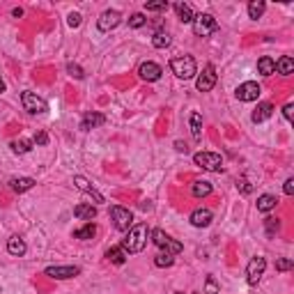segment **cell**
<instances>
[{
  "label": "cell",
  "mask_w": 294,
  "mask_h": 294,
  "mask_svg": "<svg viewBox=\"0 0 294 294\" xmlns=\"http://www.w3.org/2000/svg\"><path fill=\"white\" fill-rule=\"evenodd\" d=\"M152 230L147 228L145 223H138V225H131L127 232V237H124L122 241V248L127 253H140L142 248L147 246V239H150Z\"/></svg>",
  "instance_id": "1"
},
{
  "label": "cell",
  "mask_w": 294,
  "mask_h": 294,
  "mask_svg": "<svg viewBox=\"0 0 294 294\" xmlns=\"http://www.w3.org/2000/svg\"><path fill=\"white\" fill-rule=\"evenodd\" d=\"M170 69H173L175 76L184 78V81H188V78H193L198 74V64H195V60H193L191 55H179V58H173V60H170Z\"/></svg>",
  "instance_id": "2"
},
{
  "label": "cell",
  "mask_w": 294,
  "mask_h": 294,
  "mask_svg": "<svg viewBox=\"0 0 294 294\" xmlns=\"http://www.w3.org/2000/svg\"><path fill=\"white\" fill-rule=\"evenodd\" d=\"M193 161H195V165H200L202 170H209V173L223 170V156L216 152H198V154H193Z\"/></svg>",
  "instance_id": "3"
},
{
  "label": "cell",
  "mask_w": 294,
  "mask_h": 294,
  "mask_svg": "<svg viewBox=\"0 0 294 294\" xmlns=\"http://www.w3.org/2000/svg\"><path fill=\"white\" fill-rule=\"evenodd\" d=\"M152 237V241L156 243V246L161 248L163 253H170V255H177V253H182L184 251V246L179 241H175L173 237H170L165 230H154V232L150 234Z\"/></svg>",
  "instance_id": "4"
},
{
  "label": "cell",
  "mask_w": 294,
  "mask_h": 294,
  "mask_svg": "<svg viewBox=\"0 0 294 294\" xmlns=\"http://www.w3.org/2000/svg\"><path fill=\"white\" fill-rule=\"evenodd\" d=\"M216 30H218V23H216V18L211 14H195L193 16V32L198 37H209Z\"/></svg>",
  "instance_id": "5"
},
{
  "label": "cell",
  "mask_w": 294,
  "mask_h": 294,
  "mask_svg": "<svg viewBox=\"0 0 294 294\" xmlns=\"http://www.w3.org/2000/svg\"><path fill=\"white\" fill-rule=\"evenodd\" d=\"M21 104H23V108H26L30 115H41V113H46V110H48V104H46V101L41 99L37 92H23V94H21Z\"/></svg>",
  "instance_id": "6"
},
{
  "label": "cell",
  "mask_w": 294,
  "mask_h": 294,
  "mask_svg": "<svg viewBox=\"0 0 294 294\" xmlns=\"http://www.w3.org/2000/svg\"><path fill=\"white\" fill-rule=\"evenodd\" d=\"M110 216H113V225L119 230V232H129V228L133 225V214L127 209V207L113 205L110 207Z\"/></svg>",
  "instance_id": "7"
},
{
  "label": "cell",
  "mask_w": 294,
  "mask_h": 294,
  "mask_svg": "<svg viewBox=\"0 0 294 294\" xmlns=\"http://www.w3.org/2000/svg\"><path fill=\"white\" fill-rule=\"evenodd\" d=\"M122 23V14L117 12V9H106L104 14H101L99 18H96V28H99L101 32H110L115 30V28Z\"/></svg>",
  "instance_id": "8"
},
{
  "label": "cell",
  "mask_w": 294,
  "mask_h": 294,
  "mask_svg": "<svg viewBox=\"0 0 294 294\" xmlns=\"http://www.w3.org/2000/svg\"><path fill=\"white\" fill-rule=\"evenodd\" d=\"M264 269H266V260L264 257H253L246 266V278H248V285L255 287L260 283V278L264 276Z\"/></svg>",
  "instance_id": "9"
},
{
  "label": "cell",
  "mask_w": 294,
  "mask_h": 294,
  "mask_svg": "<svg viewBox=\"0 0 294 294\" xmlns=\"http://www.w3.org/2000/svg\"><path fill=\"white\" fill-rule=\"evenodd\" d=\"M260 92H262V87L257 85L255 81H246V83H241V85L237 87V99L239 101H255L257 96H260Z\"/></svg>",
  "instance_id": "10"
},
{
  "label": "cell",
  "mask_w": 294,
  "mask_h": 294,
  "mask_svg": "<svg viewBox=\"0 0 294 294\" xmlns=\"http://www.w3.org/2000/svg\"><path fill=\"white\" fill-rule=\"evenodd\" d=\"M44 274L48 276V278H55V280H69V278H74V276L81 274V269H78V266H71V264H67V266H46Z\"/></svg>",
  "instance_id": "11"
},
{
  "label": "cell",
  "mask_w": 294,
  "mask_h": 294,
  "mask_svg": "<svg viewBox=\"0 0 294 294\" xmlns=\"http://www.w3.org/2000/svg\"><path fill=\"white\" fill-rule=\"evenodd\" d=\"M214 85H216V69L211 67V64H207V67L202 69V74L198 76L195 87L200 92H209V90H214Z\"/></svg>",
  "instance_id": "12"
},
{
  "label": "cell",
  "mask_w": 294,
  "mask_h": 294,
  "mask_svg": "<svg viewBox=\"0 0 294 294\" xmlns=\"http://www.w3.org/2000/svg\"><path fill=\"white\" fill-rule=\"evenodd\" d=\"M74 186H76V188H78V191L87 193V195H90V198H92V200H94V202H96V205H101V202H106V200H104V195H101V193H99V191H96V188H94V186H92V184H90V182H87V179H85V177H83V175H76V177H74Z\"/></svg>",
  "instance_id": "13"
},
{
  "label": "cell",
  "mask_w": 294,
  "mask_h": 294,
  "mask_svg": "<svg viewBox=\"0 0 294 294\" xmlns=\"http://www.w3.org/2000/svg\"><path fill=\"white\" fill-rule=\"evenodd\" d=\"M161 67L156 62H142L140 67H138V76L142 78V81H147V83H154V81H159L161 78Z\"/></svg>",
  "instance_id": "14"
},
{
  "label": "cell",
  "mask_w": 294,
  "mask_h": 294,
  "mask_svg": "<svg viewBox=\"0 0 294 294\" xmlns=\"http://www.w3.org/2000/svg\"><path fill=\"white\" fill-rule=\"evenodd\" d=\"M271 113H274V106H271L269 101H262V104H257V108L253 110L251 119H253L255 124H260V122H264V119H269Z\"/></svg>",
  "instance_id": "15"
},
{
  "label": "cell",
  "mask_w": 294,
  "mask_h": 294,
  "mask_svg": "<svg viewBox=\"0 0 294 294\" xmlns=\"http://www.w3.org/2000/svg\"><path fill=\"white\" fill-rule=\"evenodd\" d=\"M104 122H106V117L101 113H85L81 119V129L83 131H90V129H94V127H101Z\"/></svg>",
  "instance_id": "16"
},
{
  "label": "cell",
  "mask_w": 294,
  "mask_h": 294,
  "mask_svg": "<svg viewBox=\"0 0 294 294\" xmlns=\"http://www.w3.org/2000/svg\"><path fill=\"white\" fill-rule=\"evenodd\" d=\"M74 216L81 220H92L96 216V207L94 205H87V202H81V205L74 207Z\"/></svg>",
  "instance_id": "17"
},
{
  "label": "cell",
  "mask_w": 294,
  "mask_h": 294,
  "mask_svg": "<svg viewBox=\"0 0 294 294\" xmlns=\"http://www.w3.org/2000/svg\"><path fill=\"white\" fill-rule=\"evenodd\" d=\"M26 251H28V246H26V241H23L21 237H9V241H7V253H9V255L21 257V255H26Z\"/></svg>",
  "instance_id": "18"
},
{
  "label": "cell",
  "mask_w": 294,
  "mask_h": 294,
  "mask_svg": "<svg viewBox=\"0 0 294 294\" xmlns=\"http://www.w3.org/2000/svg\"><path fill=\"white\" fill-rule=\"evenodd\" d=\"M191 223L195 225V228H207V225L211 223V211L209 209H195L191 214Z\"/></svg>",
  "instance_id": "19"
},
{
  "label": "cell",
  "mask_w": 294,
  "mask_h": 294,
  "mask_svg": "<svg viewBox=\"0 0 294 294\" xmlns=\"http://www.w3.org/2000/svg\"><path fill=\"white\" fill-rule=\"evenodd\" d=\"M35 184L37 182L32 177H16L9 182V186H12V191H16V193H26V191H30Z\"/></svg>",
  "instance_id": "20"
},
{
  "label": "cell",
  "mask_w": 294,
  "mask_h": 294,
  "mask_svg": "<svg viewBox=\"0 0 294 294\" xmlns=\"http://www.w3.org/2000/svg\"><path fill=\"white\" fill-rule=\"evenodd\" d=\"M257 71H260L262 76H271V74H276V60L269 58V55H262V58L257 60Z\"/></svg>",
  "instance_id": "21"
},
{
  "label": "cell",
  "mask_w": 294,
  "mask_h": 294,
  "mask_svg": "<svg viewBox=\"0 0 294 294\" xmlns=\"http://www.w3.org/2000/svg\"><path fill=\"white\" fill-rule=\"evenodd\" d=\"M276 205H278V198H276V195H269V193H264V195L257 198V211H262V214H266V211L276 209Z\"/></svg>",
  "instance_id": "22"
},
{
  "label": "cell",
  "mask_w": 294,
  "mask_h": 294,
  "mask_svg": "<svg viewBox=\"0 0 294 294\" xmlns=\"http://www.w3.org/2000/svg\"><path fill=\"white\" fill-rule=\"evenodd\" d=\"M106 257H108L113 264H124V262H127V257H129V253L124 251L122 246H113V248H108V251H106Z\"/></svg>",
  "instance_id": "23"
},
{
  "label": "cell",
  "mask_w": 294,
  "mask_h": 294,
  "mask_svg": "<svg viewBox=\"0 0 294 294\" xmlns=\"http://www.w3.org/2000/svg\"><path fill=\"white\" fill-rule=\"evenodd\" d=\"M175 9H177V16L182 23H193V16H195V14H193V7L188 3H177Z\"/></svg>",
  "instance_id": "24"
},
{
  "label": "cell",
  "mask_w": 294,
  "mask_h": 294,
  "mask_svg": "<svg viewBox=\"0 0 294 294\" xmlns=\"http://www.w3.org/2000/svg\"><path fill=\"white\" fill-rule=\"evenodd\" d=\"M276 71H278L280 76H289V74L294 71V60L289 58V55H285V58H280L278 62H276Z\"/></svg>",
  "instance_id": "25"
},
{
  "label": "cell",
  "mask_w": 294,
  "mask_h": 294,
  "mask_svg": "<svg viewBox=\"0 0 294 294\" xmlns=\"http://www.w3.org/2000/svg\"><path fill=\"white\" fill-rule=\"evenodd\" d=\"M211 188H214V186H211V182H207V179H198V182L193 184L191 191H193V195H195V198H205V195H209V193H211Z\"/></svg>",
  "instance_id": "26"
},
{
  "label": "cell",
  "mask_w": 294,
  "mask_h": 294,
  "mask_svg": "<svg viewBox=\"0 0 294 294\" xmlns=\"http://www.w3.org/2000/svg\"><path fill=\"white\" fill-rule=\"evenodd\" d=\"M264 9H266V5L262 3V0H251V3H248V16L260 18L262 14H264Z\"/></svg>",
  "instance_id": "27"
},
{
  "label": "cell",
  "mask_w": 294,
  "mask_h": 294,
  "mask_svg": "<svg viewBox=\"0 0 294 294\" xmlns=\"http://www.w3.org/2000/svg\"><path fill=\"white\" fill-rule=\"evenodd\" d=\"M191 133H193L195 140L202 138V117H200V113H191Z\"/></svg>",
  "instance_id": "28"
},
{
  "label": "cell",
  "mask_w": 294,
  "mask_h": 294,
  "mask_svg": "<svg viewBox=\"0 0 294 294\" xmlns=\"http://www.w3.org/2000/svg\"><path fill=\"white\" fill-rule=\"evenodd\" d=\"M96 234V228H94V223H85L83 228H78L76 232H74V237L76 239H92Z\"/></svg>",
  "instance_id": "29"
},
{
  "label": "cell",
  "mask_w": 294,
  "mask_h": 294,
  "mask_svg": "<svg viewBox=\"0 0 294 294\" xmlns=\"http://www.w3.org/2000/svg\"><path fill=\"white\" fill-rule=\"evenodd\" d=\"M152 46H154V48H165V46H170V37L165 35V32H156V35L152 37Z\"/></svg>",
  "instance_id": "30"
},
{
  "label": "cell",
  "mask_w": 294,
  "mask_h": 294,
  "mask_svg": "<svg viewBox=\"0 0 294 294\" xmlns=\"http://www.w3.org/2000/svg\"><path fill=\"white\" fill-rule=\"evenodd\" d=\"M12 150L16 152V154H26V152L32 150V140H26V138H23V140H14L12 142Z\"/></svg>",
  "instance_id": "31"
},
{
  "label": "cell",
  "mask_w": 294,
  "mask_h": 294,
  "mask_svg": "<svg viewBox=\"0 0 294 294\" xmlns=\"http://www.w3.org/2000/svg\"><path fill=\"white\" fill-rule=\"evenodd\" d=\"M173 262H175V255H170V253H159V255L154 257V264L156 266H173Z\"/></svg>",
  "instance_id": "32"
},
{
  "label": "cell",
  "mask_w": 294,
  "mask_h": 294,
  "mask_svg": "<svg viewBox=\"0 0 294 294\" xmlns=\"http://www.w3.org/2000/svg\"><path fill=\"white\" fill-rule=\"evenodd\" d=\"M170 5L168 0H156V3H145V9L147 12H165Z\"/></svg>",
  "instance_id": "33"
},
{
  "label": "cell",
  "mask_w": 294,
  "mask_h": 294,
  "mask_svg": "<svg viewBox=\"0 0 294 294\" xmlns=\"http://www.w3.org/2000/svg\"><path fill=\"white\" fill-rule=\"evenodd\" d=\"M205 289H207V294H220V289H218V285H216V278H214V276H207Z\"/></svg>",
  "instance_id": "34"
},
{
  "label": "cell",
  "mask_w": 294,
  "mask_h": 294,
  "mask_svg": "<svg viewBox=\"0 0 294 294\" xmlns=\"http://www.w3.org/2000/svg\"><path fill=\"white\" fill-rule=\"evenodd\" d=\"M264 225H266V234H274V232H278V228H280V220L278 218H266L264 220Z\"/></svg>",
  "instance_id": "35"
},
{
  "label": "cell",
  "mask_w": 294,
  "mask_h": 294,
  "mask_svg": "<svg viewBox=\"0 0 294 294\" xmlns=\"http://www.w3.org/2000/svg\"><path fill=\"white\" fill-rule=\"evenodd\" d=\"M145 23H147V18L142 16V14H133V16L129 18V26H131V28H142Z\"/></svg>",
  "instance_id": "36"
},
{
  "label": "cell",
  "mask_w": 294,
  "mask_h": 294,
  "mask_svg": "<svg viewBox=\"0 0 294 294\" xmlns=\"http://www.w3.org/2000/svg\"><path fill=\"white\" fill-rule=\"evenodd\" d=\"M276 269H278V271H289V269H292V260H289V257H280V260H276Z\"/></svg>",
  "instance_id": "37"
},
{
  "label": "cell",
  "mask_w": 294,
  "mask_h": 294,
  "mask_svg": "<svg viewBox=\"0 0 294 294\" xmlns=\"http://www.w3.org/2000/svg\"><path fill=\"white\" fill-rule=\"evenodd\" d=\"M67 71L71 74L74 78H83V76H85V74H83V69L78 67V64H74V62H69V64H67Z\"/></svg>",
  "instance_id": "38"
},
{
  "label": "cell",
  "mask_w": 294,
  "mask_h": 294,
  "mask_svg": "<svg viewBox=\"0 0 294 294\" xmlns=\"http://www.w3.org/2000/svg\"><path fill=\"white\" fill-rule=\"evenodd\" d=\"M67 23H69L71 28H78V26H81V14H78V12H71V14L67 16Z\"/></svg>",
  "instance_id": "39"
},
{
  "label": "cell",
  "mask_w": 294,
  "mask_h": 294,
  "mask_svg": "<svg viewBox=\"0 0 294 294\" xmlns=\"http://www.w3.org/2000/svg\"><path fill=\"white\" fill-rule=\"evenodd\" d=\"M32 142H37V145H46V142H48V136H46L44 131H39V133H35V140Z\"/></svg>",
  "instance_id": "40"
},
{
  "label": "cell",
  "mask_w": 294,
  "mask_h": 294,
  "mask_svg": "<svg viewBox=\"0 0 294 294\" xmlns=\"http://www.w3.org/2000/svg\"><path fill=\"white\" fill-rule=\"evenodd\" d=\"M283 191H285V195H292V193H294V179H292V177H289L287 182H285Z\"/></svg>",
  "instance_id": "41"
},
{
  "label": "cell",
  "mask_w": 294,
  "mask_h": 294,
  "mask_svg": "<svg viewBox=\"0 0 294 294\" xmlns=\"http://www.w3.org/2000/svg\"><path fill=\"white\" fill-rule=\"evenodd\" d=\"M292 110H294L292 104H287V106L283 108V115H285V119H287V122H292Z\"/></svg>",
  "instance_id": "42"
},
{
  "label": "cell",
  "mask_w": 294,
  "mask_h": 294,
  "mask_svg": "<svg viewBox=\"0 0 294 294\" xmlns=\"http://www.w3.org/2000/svg\"><path fill=\"white\" fill-rule=\"evenodd\" d=\"M239 184H241V191H243V193H251V186H248V184L243 182V179H241V182H239ZM239 184H237V186H239Z\"/></svg>",
  "instance_id": "43"
},
{
  "label": "cell",
  "mask_w": 294,
  "mask_h": 294,
  "mask_svg": "<svg viewBox=\"0 0 294 294\" xmlns=\"http://www.w3.org/2000/svg\"><path fill=\"white\" fill-rule=\"evenodd\" d=\"M3 92H5V81L0 78V94H3Z\"/></svg>",
  "instance_id": "44"
}]
</instances>
